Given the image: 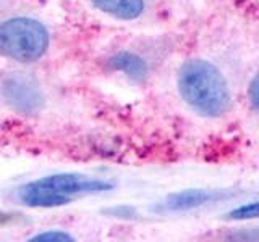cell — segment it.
Instances as JSON below:
<instances>
[{
    "mask_svg": "<svg viewBox=\"0 0 259 242\" xmlns=\"http://www.w3.org/2000/svg\"><path fill=\"white\" fill-rule=\"evenodd\" d=\"M178 91L185 103L201 116H221L230 105L225 78L214 65L204 60H190L180 68Z\"/></svg>",
    "mask_w": 259,
    "mask_h": 242,
    "instance_id": "1",
    "label": "cell"
},
{
    "mask_svg": "<svg viewBox=\"0 0 259 242\" xmlns=\"http://www.w3.org/2000/svg\"><path fill=\"white\" fill-rule=\"evenodd\" d=\"M110 183L91 179L84 174H52L42 179L23 184L16 189V199L26 207H59L76 199V196L109 191Z\"/></svg>",
    "mask_w": 259,
    "mask_h": 242,
    "instance_id": "2",
    "label": "cell"
},
{
    "mask_svg": "<svg viewBox=\"0 0 259 242\" xmlns=\"http://www.w3.org/2000/svg\"><path fill=\"white\" fill-rule=\"evenodd\" d=\"M49 47V32L32 18H12L0 23V53L16 62H34Z\"/></svg>",
    "mask_w": 259,
    "mask_h": 242,
    "instance_id": "3",
    "label": "cell"
},
{
    "mask_svg": "<svg viewBox=\"0 0 259 242\" xmlns=\"http://www.w3.org/2000/svg\"><path fill=\"white\" fill-rule=\"evenodd\" d=\"M2 95L4 99L13 105L15 108L32 110L39 105V94L32 89L29 83L20 78H8L2 83Z\"/></svg>",
    "mask_w": 259,
    "mask_h": 242,
    "instance_id": "4",
    "label": "cell"
},
{
    "mask_svg": "<svg viewBox=\"0 0 259 242\" xmlns=\"http://www.w3.org/2000/svg\"><path fill=\"white\" fill-rule=\"evenodd\" d=\"M209 200H212V192L209 191H202V189H188L178 194H172L168 196L164 202L165 210H190V208H196L207 204Z\"/></svg>",
    "mask_w": 259,
    "mask_h": 242,
    "instance_id": "5",
    "label": "cell"
},
{
    "mask_svg": "<svg viewBox=\"0 0 259 242\" xmlns=\"http://www.w3.org/2000/svg\"><path fill=\"white\" fill-rule=\"evenodd\" d=\"M93 4L104 13L120 20H135L144 10L143 0H93Z\"/></svg>",
    "mask_w": 259,
    "mask_h": 242,
    "instance_id": "6",
    "label": "cell"
},
{
    "mask_svg": "<svg viewBox=\"0 0 259 242\" xmlns=\"http://www.w3.org/2000/svg\"><path fill=\"white\" fill-rule=\"evenodd\" d=\"M112 67L120 71H125L130 78L133 79H143L146 76V65L140 56L132 53H118L110 60Z\"/></svg>",
    "mask_w": 259,
    "mask_h": 242,
    "instance_id": "7",
    "label": "cell"
},
{
    "mask_svg": "<svg viewBox=\"0 0 259 242\" xmlns=\"http://www.w3.org/2000/svg\"><path fill=\"white\" fill-rule=\"evenodd\" d=\"M229 216L232 218V220H249V218H259V202L235 208V210H232Z\"/></svg>",
    "mask_w": 259,
    "mask_h": 242,
    "instance_id": "8",
    "label": "cell"
},
{
    "mask_svg": "<svg viewBox=\"0 0 259 242\" xmlns=\"http://www.w3.org/2000/svg\"><path fill=\"white\" fill-rule=\"evenodd\" d=\"M32 242H70L73 237L68 232L63 231H47V232H40L36 237L31 239Z\"/></svg>",
    "mask_w": 259,
    "mask_h": 242,
    "instance_id": "9",
    "label": "cell"
},
{
    "mask_svg": "<svg viewBox=\"0 0 259 242\" xmlns=\"http://www.w3.org/2000/svg\"><path fill=\"white\" fill-rule=\"evenodd\" d=\"M249 97L251 100H253L254 107L259 110V73L256 75V78L253 79V83L249 86Z\"/></svg>",
    "mask_w": 259,
    "mask_h": 242,
    "instance_id": "10",
    "label": "cell"
},
{
    "mask_svg": "<svg viewBox=\"0 0 259 242\" xmlns=\"http://www.w3.org/2000/svg\"><path fill=\"white\" fill-rule=\"evenodd\" d=\"M23 220V216L20 213H7V212H0V226H7Z\"/></svg>",
    "mask_w": 259,
    "mask_h": 242,
    "instance_id": "11",
    "label": "cell"
}]
</instances>
